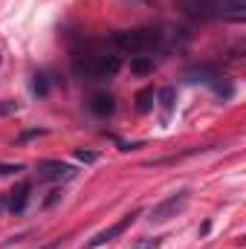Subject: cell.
I'll return each mask as SVG.
<instances>
[{
    "label": "cell",
    "mask_w": 246,
    "mask_h": 249,
    "mask_svg": "<svg viewBox=\"0 0 246 249\" xmlns=\"http://www.w3.org/2000/svg\"><path fill=\"white\" fill-rule=\"evenodd\" d=\"M119 67H122V58L113 50H107L105 44H84L81 50L72 53V72L81 78L102 81V78L116 75Z\"/></svg>",
    "instance_id": "6da1fadb"
},
{
    "label": "cell",
    "mask_w": 246,
    "mask_h": 249,
    "mask_svg": "<svg viewBox=\"0 0 246 249\" xmlns=\"http://www.w3.org/2000/svg\"><path fill=\"white\" fill-rule=\"evenodd\" d=\"M110 44L116 53L124 55H154L162 47V32L151 29V26H139V29H119L110 35Z\"/></svg>",
    "instance_id": "7a4b0ae2"
},
{
    "label": "cell",
    "mask_w": 246,
    "mask_h": 249,
    "mask_svg": "<svg viewBox=\"0 0 246 249\" xmlns=\"http://www.w3.org/2000/svg\"><path fill=\"white\" fill-rule=\"evenodd\" d=\"M188 200H191V194L188 191H177V194H171V197H165V200H159L151 212H148V223H168L171 217H177V214H183L185 206H188Z\"/></svg>",
    "instance_id": "3957f363"
},
{
    "label": "cell",
    "mask_w": 246,
    "mask_h": 249,
    "mask_svg": "<svg viewBox=\"0 0 246 249\" xmlns=\"http://www.w3.org/2000/svg\"><path fill=\"white\" fill-rule=\"evenodd\" d=\"M136 217H139V212H136V209H133V212H127L124 217H119L116 223H110L107 229L96 232V235H93V238H90V241H87L81 249H99V247H105V244H113L116 238H122L124 232H127V229L136 223Z\"/></svg>",
    "instance_id": "277c9868"
},
{
    "label": "cell",
    "mask_w": 246,
    "mask_h": 249,
    "mask_svg": "<svg viewBox=\"0 0 246 249\" xmlns=\"http://www.w3.org/2000/svg\"><path fill=\"white\" fill-rule=\"evenodd\" d=\"M35 171H38L41 180H50V183H64V180L75 177V165L61 162V160H41Z\"/></svg>",
    "instance_id": "5b68a950"
},
{
    "label": "cell",
    "mask_w": 246,
    "mask_h": 249,
    "mask_svg": "<svg viewBox=\"0 0 246 249\" xmlns=\"http://www.w3.org/2000/svg\"><path fill=\"white\" fill-rule=\"evenodd\" d=\"M29 200H32V183L23 180V183H18V186L6 194V209L12 214H23L26 206H29Z\"/></svg>",
    "instance_id": "8992f818"
},
{
    "label": "cell",
    "mask_w": 246,
    "mask_h": 249,
    "mask_svg": "<svg viewBox=\"0 0 246 249\" xmlns=\"http://www.w3.org/2000/svg\"><path fill=\"white\" fill-rule=\"evenodd\" d=\"M180 9H183V15L194 18V20H214V18H220L211 0H180Z\"/></svg>",
    "instance_id": "52a82bcc"
},
{
    "label": "cell",
    "mask_w": 246,
    "mask_h": 249,
    "mask_svg": "<svg viewBox=\"0 0 246 249\" xmlns=\"http://www.w3.org/2000/svg\"><path fill=\"white\" fill-rule=\"evenodd\" d=\"M87 107H90L96 116H110V113L116 110V99H113L110 93H93Z\"/></svg>",
    "instance_id": "ba28073f"
},
{
    "label": "cell",
    "mask_w": 246,
    "mask_h": 249,
    "mask_svg": "<svg viewBox=\"0 0 246 249\" xmlns=\"http://www.w3.org/2000/svg\"><path fill=\"white\" fill-rule=\"evenodd\" d=\"M220 18H244L246 0H211Z\"/></svg>",
    "instance_id": "9c48e42d"
},
{
    "label": "cell",
    "mask_w": 246,
    "mask_h": 249,
    "mask_svg": "<svg viewBox=\"0 0 246 249\" xmlns=\"http://www.w3.org/2000/svg\"><path fill=\"white\" fill-rule=\"evenodd\" d=\"M159 107H162V122H168L171 110H174V87H162L159 90Z\"/></svg>",
    "instance_id": "30bf717a"
},
{
    "label": "cell",
    "mask_w": 246,
    "mask_h": 249,
    "mask_svg": "<svg viewBox=\"0 0 246 249\" xmlns=\"http://www.w3.org/2000/svg\"><path fill=\"white\" fill-rule=\"evenodd\" d=\"M185 78L188 81H214L217 78V70L214 67H194V70L185 72Z\"/></svg>",
    "instance_id": "8fae6325"
},
{
    "label": "cell",
    "mask_w": 246,
    "mask_h": 249,
    "mask_svg": "<svg viewBox=\"0 0 246 249\" xmlns=\"http://www.w3.org/2000/svg\"><path fill=\"white\" fill-rule=\"evenodd\" d=\"M130 70L139 72V75L151 72V70H154V55H133V58H130Z\"/></svg>",
    "instance_id": "7c38bea8"
},
{
    "label": "cell",
    "mask_w": 246,
    "mask_h": 249,
    "mask_svg": "<svg viewBox=\"0 0 246 249\" xmlns=\"http://www.w3.org/2000/svg\"><path fill=\"white\" fill-rule=\"evenodd\" d=\"M50 87H53V81H50V72H38V75H35V84H32V90H35L38 96H44Z\"/></svg>",
    "instance_id": "4fadbf2b"
},
{
    "label": "cell",
    "mask_w": 246,
    "mask_h": 249,
    "mask_svg": "<svg viewBox=\"0 0 246 249\" xmlns=\"http://www.w3.org/2000/svg\"><path fill=\"white\" fill-rule=\"evenodd\" d=\"M162 241H165V238H142L139 244H133L130 249H159L162 247Z\"/></svg>",
    "instance_id": "5bb4252c"
},
{
    "label": "cell",
    "mask_w": 246,
    "mask_h": 249,
    "mask_svg": "<svg viewBox=\"0 0 246 249\" xmlns=\"http://www.w3.org/2000/svg\"><path fill=\"white\" fill-rule=\"evenodd\" d=\"M18 110H20L18 102H12V99H0V119L9 116V113H18Z\"/></svg>",
    "instance_id": "9a60e30c"
},
{
    "label": "cell",
    "mask_w": 246,
    "mask_h": 249,
    "mask_svg": "<svg viewBox=\"0 0 246 249\" xmlns=\"http://www.w3.org/2000/svg\"><path fill=\"white\" fill-rule=\"evenodd\" d=\"M18 171H23V165H18V162H0V177H12Z\"/></svg>",
    "instance_id": "2e32d148"
},
{
    "label": "cell",
    "mask_w": 246,
    "mask_h": 249,
    "mask_svg": "<svg viewBox=\"0 0 246 249\" xmlns=\"http://www.w3.org/2000/svg\"><path fill=\"white\" fill-rule=\"evenodd\" d=\"M67 238H70V235H64V238H53V241H47L44 247H38V249H64Z\"/></svg>",
    "instance_id": "e0dca14e"
},
{
    "label": "cell",
    "mask_w": 246,
    "mask_h": 249,
    "mask_svg": "<svg viewBox=\"0 0 246 249\" xmlns=\"http://www.w3.org/2000/svg\"><path fill=\"white\" fill-rule=\"evenodd\" d=\"M44 133H47L44 127H41V130H26V133H20V136H18V142H26V139H35V136H44Z\"/></svg>",
    "instance_id": "ac0fdd59"
},
{
    "label": "cell",
    "mask_w": 246,
    "mask_h": 249,
    "mask_svg": "<svg viewBox=\"0 0 246 249\" xmlns=\"http://www.w3.org/2000/svg\"><path fill=\"white\" fill-rule=\"evenodd\" d=\"M75 157H78L81 162H96V160H99V157H96V154H90V151H75Z\"/></svg>",
    "instance_id": "d6986e66"
},
{
    "label": "cell",
    "mask_w": 246,
    "mask_h": 249,
    "mask_svg": "<svg viewBox=\"0 0 246 249\" xmlns=\"http://www.w3.org/2000/svg\"><path fill=\"white\" fill-rule=\"evenodd\" d=\"M151 96H154V93H142V96H139V110H148V107H151V102H148Z\"/></svg>",
    "instance_id": "ffe728a7"
}]
</instances>
